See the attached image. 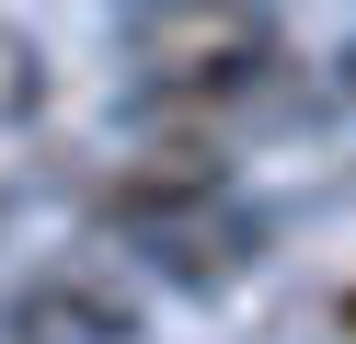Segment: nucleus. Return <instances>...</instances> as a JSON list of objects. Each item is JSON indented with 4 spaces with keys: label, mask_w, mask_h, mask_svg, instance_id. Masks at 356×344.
<instances>
[{
    "label": "nucleus",
    "mask_w": 356,
    "mask_h": 344,
    "mask_svg": "<svg viewBox=\"0 0 356 344\" xmlns=\"http://www.w3.org/2000/svg\"><path fill=\"white\" fill-rule=\"evenodd\" d=\"M149 104H241L276 69V12L264 0H161V12L127 35Z\"/></svg>",
    "instance_id": "obj_1"
},
{
    "label": "nucleus",
    "mask_w": 356,
    "mask_h": 344,
    "mask_svg": "<svg viewBox=\"0 0 356 344\" xmlns=\"http://www.w3.org/2000/svg\"><path fill=\"white\" fill-rule=\"evenodd\" d=\"M127 333H138V310L104 275H35L12 298V344H127Z\"/></svg>",
    "instance_id": "obj_2"
},
{
    "label": "nucleus",
    "mask_w": 356,
    "mask_h": 344,
    "mask_svg": "<svg viewBox=\"0 0 356 344\" xmlns=\"http://www.w3.org/2000/svg\"><path fill=\"white\" fill-rule=\"evenodd\" d=\"M333 81H345V104H356V35H345V58H333Z\"/></svg>",
    "instance_id": "obj_3"
},
{
    "label": "nucleus",
    "mask_w": 356,
    "mask_h": 344,
    "mask_svg": "<svg viewBox=\"0 0 356 344\" xmlns=\"http://www.w3.org/2000/svg\"><path fill=\"white\" fill-rule=\"evenodd\" d=\"M345 333H356V287H345Z\"/></svg>",
    "instance_id": "obj_4"
}]
</instances>
